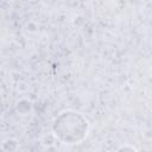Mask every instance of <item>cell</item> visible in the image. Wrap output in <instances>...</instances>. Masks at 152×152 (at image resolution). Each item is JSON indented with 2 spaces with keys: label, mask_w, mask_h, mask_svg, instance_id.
<instances>
[{
  "label": "cell",
  "mask_w": 152,
  "mask_h": 152,
  "mask_svg": "<svg viewBox=\"0 0 152 152\" xmlns=\"http://www.w3.org/2000/svg\"><path fill=\"white\" fill-rule=\"evenodd\" d=\"M88 129V120L74 110L62 112L52 124V131L56 138L68 145L81 142L86 138Z\"/></svg>",
  "instance_id": "cell-1"
},
{
  "label": "cell",
  "mask_w": 152,
  "mask_h": 152,
  "mask_svg": "<svg viewBox=\"0 0 152 152\" xmlns=\"http://www.w3.org/2000/svg\"><path fill=\"white\" fill-rule=\"evenodd\" d=\"M119 150H132V151H133V150H137V148L133 147V146H121Z\"/></svg>",
  "instance_id": "cell-2"
}]
</instances>
